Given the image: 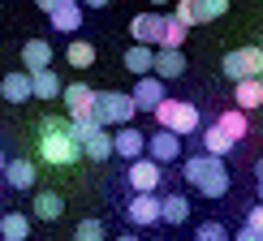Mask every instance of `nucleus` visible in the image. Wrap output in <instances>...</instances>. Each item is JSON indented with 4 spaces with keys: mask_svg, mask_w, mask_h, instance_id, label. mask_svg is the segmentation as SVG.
Segmentation results:
<instances>
[{
    "mask_svg": "<svg viewBox=\"0 0 263 241\" xmlns=\"http://www.w3.org/2000/svg\"><path fill=\"white\" fill-rule=\"evenodd\" d=\"M216 120H220V125H224V129H229V134H233L237 142H242V138L250 134V125H246V108H237V104L229 108V112H220Z\"/></svg>",
    "mask_w": 263,
    "mask_h": 241,
    "instance_id": "obj_28",
    "label": "nucleus"
},
{
    "mask_svg": "<svg viewBox=\"0 0 263 241\" xmlns=\"http://www.w3.org/2000/svg\"><path fill=\"white\" fill-rule=\"evenodd\" d=\"M5 164H9V159H5V155H0V177H5Z\"/></svg>",
    "mask_w": 263,
    "mask_h": 241,
    "instance_id": "obj_38",
    "label": "nucleus"
},
{
    "mask_svg": "<svg viewBox=\"0 0 263 241\" xmlns=\"http://www.w3.org/2000/svg\"><path fill=\"white\" fill-rule=\"evenodd\" d=\"M199 138H203V151H212V155H229V151L237 147V138L229 134V129L220 125V120H212V125H207Z\"/></svg>",
    "mask_w": 263,
    "mask_h": 241,
    "instance_id": "obj_19",
    "label": "nucleus"
},
{
    "mask_svg": "<svg viewBox=\"0 0 263 241\" xmlns=\"http://www.w3.org/2000/svg\"><path fill=\"white\" fill-rule=\"evenodd\" d=\"M151 116H156L160 125L177 129L181 138H185V134H199V129H203V112H199V108H194L190 99H164Z\"/></svg>",
    "mask_w": 263,
    "mask_h": 241,
    "instance_id": "obj_3",
    "label": "nucleus"
},
{
    "mask_svg": "<svg viewBox=\"0 0 263 241\" xmlns=\"http://www.w3.org/2000/svg\"><path fill=\"white\" fill-rule=\"evenodd\" d=\"M255 194H259V198H263V177H259V185H255Z\"/></svg>",
    "mask_w": 263,
    "mask_h": 241,
    "instance_id": "obj_37",
    "label": "nucleus"
},
{
    "mask_svg": "<svg viewBox=\"0 0 263 241\" xmlns=\"http://www.w3.org/2000/svg\"><path fill=\"white\" fill-rule=\"evenodd\" d=\"M30 215H35V220H43V224L61 220V215H65V198H61L57 190H39L35 203H30Z\"/></svg>",
    "mask_w": 263,
    "mask_h": 241,
    "instance_id": "obj_16",
    "label": "nucleus"
},
{
    "mask_svg": "<svg viewBox=\"0 0 263 241\" xmlns=\"http://www.w3.org/2000/svg\"><path fill=\"white\" fill-rule=\"evenodd\" d=\"M82 151H86V159H95V164L112 159V155H117V142H112V134H108V125H100V129H95V134L82 142Z\"/></svg>",
    "mask_w": 263,
    "mask_h": 241,
    "instance_id": "obj_21",
    "label": "nucleus"
},
{
    "mask_svg": "<svg viewBox=\"0 0 263 241\" xmlns=\"http://www.w3.org/2000/svg\"><path fill=\"white\" fill-rule=\"evenodd\" d=\"M82 155H86V151H82V142L73 138L69 120H61V116L39 120V159L43 164H52V168H69V164H78Z\"/></svg>",
    "mask_w": 263,
    "mask_h": 241,
    "instance_id": "obj_1",
    "label": "nucleus"
},
{
    "mask_svg": "<svg viewBox=\"0 0 263 241\" xmlns=\"http://www.w3.org/2000/svg\"><path fill=\"white\" fill-rule=\"evenodd\" d=\"M181 177L185 185L203 194V198H224L229 194V168H224V155H212V151H199L181 164Z\"/></svg>",
    "mask_w": 263,
    "mask_h": 241,
    "instance_id": "obj_2",
    "label": "nucleus"
},
{
    "mask_svg": "<svg viewBox=\"0 0 263 241\" xmlns=\"http://www.w3.org/2000/svg\"><path fill=\"white\" fill-rule=\"evenodd\" d=\"M65 65H73V69H91V65H95V43L69 39V48H65Z\"/></svg>",
    "mask_w": 263,
    "mask_h": 241,
    "instance_id": "obj_26",
    "label": "nucleus"
},
{
    "mask_svg": "<svg viewBox=\"0 0 263 241\" xmlns=\"http://www.w3.org/2000/svg\"><path fill=\"white\" fill-rule=\"evenodd\" d=\"M160 181H164V164L156 155L129 159V168H125V185L129 190H160Z\"/></svg>",
    "mask_w": 263,
    "mask_h": 241,
    "instance_id": "obj_7",
    "label": "nucleus"
},
{
    "mask_svg": "<svg viewBox=\"0 0 263 241\" xmlns=\"http://www.w3.org/2000/svg\"><path fill=\"white\" fill-rule=\"evenodd\" d=\"M112 142H117V155H121L125 164L138 159V155H147V134H142V129H134V125H117Z\"/></svg>",
    "mask_w": 263,
    "mask_h": 241,
    "instance_id": "obj_13",
    "label": "nucleus"
},
{
    "mask_svg": "<svg viewBox=\"0 0 263 241\" xmlns=\"http://www.w3.org/2000/svg\"><path fill=\"white\" fill-rule=\"evenodd\" d=\"M30 86H35V99H61V91H65V82L57 78V69H35L30 73Z\"/></svg>",
    "mask_w": 263,
    "mask_h": 241,
    "instance_id": "obj_24",
    "label": "nucleus"
},
{
    "mask_svg": "<svg viewBox=\"0 0 263 241\" xmlns=\"http://www.w3.org/2000/svg\"><path fill=\"white\" fill-rule=\"evenodd\" d=\"M125 224L129 228H156L160 224V194L156 190H134L125 203Z\"/></svg>",
    "mask_w": 263,
    "mask_h": 241,
    "instance_id": "obj_6",
    "label": "nucleus"
},
{
    "mask_svg": "<svg viewBox=\"0 0 263 241\" xmlns=\"http://www.w3.org/2000/svg\"><path fill=\"white\" fill-rule=\"evenodd\" d=\"M237 237H242V241H263V198L246 207V224H242Z\"/></svg>",
    "mask_w": 263,
    "mask_h": 241,
    "instance_id": "obj_27",
    "label": "nucleus"
},
{
    "mask_svg": "<svg viewBox=\"0 0 263 241\" xmlns=\"http://www.w3.org/2000/svg\"><path fill=\"white\" fill-rule=\"evenodd\" d=\"M22 65H26L30 73L48 69V65H52V43L48 39H26V43H22Z\"/></svg>",
    "mask_w": 263,
    "mask_h": 241,
    "instance_id": "obj_23",
    "label": "nucleus"
},
{
    "mask_svg": "<svg viewBox=\"0 0 263 241\" xmlns=\"http://www.w3.org/2000/svg\"><path fill=\"white\" fill-rule=\"evenodd\" d=\"M194 237H199V241H224V237H229V228H224L220 220H203L199 228H194Z\"/></svg>",
    "mask_w": 263,
    "mask_h": 241,
    "instance_id": "obj_31",
    "label": "nucleus"
},
{
    "mask_svg": "<svg viewBox=\"0 0 263 241\" xmlns=\"http://www.w3.org/2000/svg\"><path fill=\"white\" fill-rule=\"evenodd\" d=\"M0 181H5L9 190H30V185L39 181V168H35L30 159H9V164H5V177H0Z\"/></svg>",
    "mask_w": 263,
    "mask_h": 241,
    "instance_id": "obj_15",
    "label": "nucleus"
},
{
    "mask_svg": "<svg viewBox=\"0 0 263 241\" xmlns=\"http://www.w3.org/2000/svg\"><path fill=\"white\" fill-rule=\"evenodd\" d=\"M177 17L185 22V26H203V22H199V5H194V0H177Z\"/></svg>",
    "mask_w": 263,
    "mask_h": 241,
    "instance_id": "obj_33",
    "label": "nucleus"
},
{
    "mask_svg": "<svg viewBox=\"0 0 263 241\" xmlns=\"http://www.w3.org/2000/svg\"><path fill=\"white\" fill-rule=\"evenodd\" d=\"M199 5V22H216L229 13V0H194Z\"/></svg>",
    "mask_w": 263,
    "mask_h": 241,
    "instance_id": "obj_30",
    "label": "nucleus"
},
{
    "mask_svg": "<svg viewBox=\"0 0 263 241\" xmlns=\"http://www.w3.org/2000/svg\"><path fill=\"white\" fill-rule=\"evenodd\" d=\"M82 5H86V9H108L112 0H82Z\"/></svg>",
    "mask_w": 263,
    "mask_h": 241,
    "instance_id": "obj_34",
    "label": "nucleus"
},
{
    "mask_svg": "<svg viewBox=\"0 0 263 241\" xmlns=\"http://www.w3.org/2000/svg\"><path fill=\"white\" fill-rule=\"evenodd\" d=\"M121 65L134 73V78H142V73H156V48H151V43H134V48L121 56Z\"/></svg>",
    "mask_w": 263,
    "mask_h": 241,
    "instance_id": "obj_18",
    "label": "nucleus"
},
{
    "mask_svg": "<svg viewBox=\"0 0 263 241\" xmlns=\"http://www.w3.org/2000/svg\"><path fill=\"white\" fill-rule=\"evenodd\" d=\"M138 112V104H134V95H125V91H95V116L104 120V125H129Z\"/></svg>",
    "mask_w": 263,
    "mask_h": 241,
    "instance_id": "obj_4",
    "label": "nucleus"
},
{
    "mask_svg": "<svg viewBox=\"0 0 263 241\" xmlns=\"http://www.w3.org/2000/svg\"><path fill=\"white\" fill-rule=\"evenodd\" d=\"M73 237H78V241H100V237H108V228L100 220H82L78 228H73Z\"/></svg>",
    "mask_w": 263,
    "mask_h": 241,
    "instance_id": "obj_32",
    "label": "nucleus"
},
{
    "mask_svg": "<svg viewBox=\"0 0 263 241\" xmlns=\"http://www.w3.org/2000/svg\"><path fill=\"white\" fill-rule=\"evenodd\" d=\"M134 104H138V112H156V108L168 99V95H164V78L160 73H142V78L134 82Z\"/></svg>",
    "mask_w": 263,
    "mask_h": 241,
    "instance_id": "obj_9",
    "label": "nucleus"
},
{
    "mask_svg": "<svg viewBox=\"0 0 263 241\" xmlns=\"http://www.w3.org/2000/svg\"><path fill=\"white\" fill-rule=\"evenodd\" d=\"M156 73H160L164 82L181 78V73H185V56H181V48H156Z\"/></svg>",
    "mask_w": 263,
    "mask_h": 241,
    "instance_id": "obj_22",
    "label": "nucleus"
},
{
    "mask_svg": "<svg viewBox=\"0 0 263 241\" xmlns=\"http://www.w3.org/2000/svg\"><path fill=\"white\" fill-rule=\"evenodd\" d=\"M147 155H156L160 164H177L181 159V134L168 125H160L156 134H147Z\"/></svg>",
    "mask_w": 263,
    "mask_h": 241,
    "instance_id": "obj_8",
    "label": "nucleus"
},
{
    "mask_svg": "<svg viewBox=\"0 0 263 241\" xmlns=\"http://www.w3.org/2000/svg\"><path fill=\"white\" fill-rule=\"evenodd\" d=\"M82 0H57V5L48 9V22L52 30H61V35H73V30H82Z\"/></svg>",
    "mask_w": 263,
    "mask_h": 241,
    "instance_id": "obj_10",
    "label": "nucleus"
},
{
    "mask_svg": "<svg viewBox=\"0 0 263 241\" xmlns=\"http://www.w3.org/2000/svg\"><path fill=\"white\" fill-rule=\"evenodd\" d=\"M0 237H5V241H26L30 237V215L5 211V215H0Z\"/></svg>",
    "mask_w": 263,
    "mask_h": 241,
    "instance_id": "obj_25",
    "label": "nucleus"
},
{
    "mask_svg": "<svg viewBox=\"0 0 263 241\" xmlns=\"http://www.w3.org/2000/svg\"><path fill=\"white\" fill-rule=\"evenodd\" d=\"M185 35H190V26L173 13V17H164V39H160V48H181L185 43Z\"/></svg>",
    "mask_w": 263,
    "mask_h": 241,
    "instance_id": "obj_29",
    "label": "nucleus"
},
{
    "mask_svg": "<svg viewBox=\"0 0 263 241\" xmlns=\"http://www.w3.org/2000/svg\"><path fill=\"white\" fill-rule=\"evenodd\" d=\"M255 177H263V155H259V159H255Z\"/></svg>",
    "mask_w": 263,
    "mask_h": 241,
    "instance_id": "obj_36",
    "label": "nucleus"
},
{
    "mask_svg": "<svg viewBox=\"0 0 263 241\" xmlns=\"http://www.w3.org/2000/svg\"><path fill=\"white\" fill-rule=\"evenodd\" d=\"M147 5H156V9H160V5H168V0H147Z\"/></svg>",
    "mask_w": 263,
    "mask_h": 241,
    "instance_id": "obj_39",
    "label": "nucleus"
},
{
    "mask_svg": "<svg viewBox=\"0 0 263 241\" xmlns=\"http://www.w3.org/2000/svg\"><path fill=\"white\" fill-rule=\"evenodd\" d=\"M61 99H65V112L69 116H91L95 112V91L86 82H69L61 91Z\"/></svg>",
    "mask_w": 263,
    "mask_h": 241,
    "instance_id": "obj_12",
    "label": "nucleus"
},
{
    "mask_svg": "<svg viewBox=\"0 0 263 241\" xmlns=\"http://www.w3.org/2000/svg\"><path fill=\"white\" fill-rule=\"evenodd\" d=\"M129 35H134V43H151V48H160V39H164V17H160V13H138V17H129Z\"/></svg>",
    "mask_w": 263,
    "mask_h": 241,
    "instance_id": "obj_14",
    "label": "nucleus"
},
{
    "mask_svg": "<svg viewBox=\"0 0 263 241\" xmlns=\"http://www.w3.org/2000/svg\"><path fill=\"white\" fill-rule=\"evenodd\" d=\"M185 220H190V198H185V194H164L160 198V224L177 228Z\"/></svg>",
    "mask_w": 263,
    "mask_h": 241,
    "instance_id": "obj_17",
    "label": "nucleus"
},
{
    "mask_svg": "<svg viewBox=\"0 0 263 241\" xmlns=\"http://www.w3.org/2000/svg\"><path fill=\"white\" fill-rule=\"evenodd\" d=\"M30 5H39V9H43V13H48V9H52V5H57V0H30Z\"/></svg>",
    "mask_w": 263,
    "mask_h": 241,
    "instance_id": "obj_35",
    "label": "nucleus"
},
{
    "mask_svg": "<svg viewBox=\"0 0 263 241\" xmlns=\"http://www.w3.org/2000/svg\"><path fill=\"white\" fill-rule=\"evenodd\" d=\"M220 69H224V78H233V82H242V78H259V73H263V48L246 43V48L224 52Z\"/></svg>",
    "mask_w": 263,
    "mask_h": 241,
    "instance_id": "obj_5",
    "label": "nucleus"
},
{
    "mask_svg": "<svg viewBox=\"0 0 263 241\" xmlns=\"http://www.w3.org/2000/svg\"><path fill=\"white\" fill-rule=\"evenodd\" d=\"M0 99H9V104H30V99H35V86H30V69L5 73V78H0Z\"/></svg>",
    "mask_w": 263,
    "mask_h": 241,
    "instance_id": "obj_11",
    "label": "nucleus"
},
{
    "mask_svg": "<svg viewBox=\"0 0 263 241\" xmlns=\"http://www.w3.org/2000/svg\"><path fill=\"white\" fill-rule=\"evenodd\" d=\"M237 91H233V104L237 108H246V112H255V108H263V73L259 78H242V82H233Z\"/></svg>",
    "mask_w": 263,
    "mask_h": 241,
    "instance_id": "obj_20",
    "label": "nucleus"
}]
</instances>
